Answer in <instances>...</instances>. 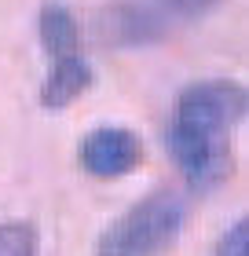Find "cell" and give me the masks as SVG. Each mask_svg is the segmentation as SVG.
Returning a JSON list of instances; mask_svg holds the SVG:
<instances>
[{"instance_id": "1", "label": "cell", "mask_w": 249, "mask_h": 256, "mask_svg": "<svg viewBox=\"0 0 249 256\" xmlns=\"http://www.w3.org/2000/svg\"><path fill=\"white\" fill-rule=\"evenodd\" d=\"M245 121L238 80H198L176 96L165 146L191 190H216L234 172V128Z\"/></svg>"}, {"instance_id": "2", "label": "cell", "mask_w": 249, "mask_h": 256, "mask_svg": "<svg viewBox=\"0 0 249 256\" xmlns=\"http://www.w3.org/2000/svg\"><path fill=\"white\" fill-rule=\"evenodd\" d=\"M187 227V202L176 190H154L125 208L92 246V256H165Z\"/></svg>"}, {"instance_id": "3", "label": "cell", "mask_w": 249, "mask_h": 256, "mask_svg": "<svg viewBox=\"0 0 249 256\" xmlns=\"http://www.w3.org/2000/svg\"><path fill=\"white\" fill-rule=\"evenodd\" d=\"M227 0H121L99 15V33L110 48H143L201 22Z\"/></svg>"}, {"instance_id": "4", "label": "cell", "mask_w": 249, "mask_h": 256, "mask_svg": "<svg viewBox=\"0 0 249 256\" xmlns=\"http://www.w3.org/2000/svg\"><path fill=\"white\" fill-rule=\"evenodd\" d=\"M143 139L125 124H99L85 132L77 146V165L92 180H121L143 165Z\"/></svg>"}, {"instance_id": "5", "label": "cell", "mask_w": 249, "mask_h": 256, "mask_svg": "<svg viewBox=\"0 0 249 256\" xmlns=\"http://www.w3.org/2000/svg\"><path fill=\"white\" fill-rule=\"evenodd\" d=\"M96 84V70L85 55H74V59H52L48 74H44L41 84V106L44 110H66L85 96V92Z\"/></svg>"}, {"instance_id": "6", "label": "cell", "mask_w": 249, "mask_h": 256, "mask_svg": "<svg viewBox=\"0 0 249 256\" xmlns=\"http://www.w3.org/2000/svg\"><path fill=\"white\" fill-rule=\"evenodd\" d=\"M37 40H41L44 55H48V62L52 59H74V55H85L77 15L66 4H44L37 11Z\"/></svg>"}, {"instance_id": "7", "label": "cell", "mask_w": 249, "mask_h": 256, "mask_svg": "<svg viewBox=\"0 0 249 256\" xmlns=\"http://www.w3.org/2000/svg\"><path fill=\"white\" fill-rule=\"evenodd\" d=\"M37 227L30 220H4L0 224V256H37Z\"/></svg>"}, {"instance_id": "8", "label": "cell", "mask_w": 249, "mask_h": 256, "mask_svg": "<svg viewBox=\"0 0 249 256\" xmlns=\"http://www.w3.org/2000/svg\"><path fill=\"white\" fill-rule=\"evenodd\" d=\"M212 256H249V220L238 216L212 246Z\"/></svg>"}]
</instances>
